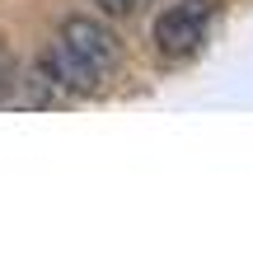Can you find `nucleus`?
Here are the masks:
<instances>
[{"label": "nucleus", "mask_w": 253, "mask_h": 253, "mask_svg": "<svg viewBox=\"0 0 253 253\" xmlns=\"http://www.w3.org/2000/svg\"><path fill=\"white\" fill-rule=\"evenodd\" d=\"M202 38H207V5H202V0H183V5L164 9L160 24H155V42H160L164 56L197 52Z\"/></svg>", "instance_id": "1"}, {"label": "nucleus", "mask_w": 253, "mask_h": 253, "mask_svg": "<svg viewBox=\"0 0 253 253\" xmlns=\"http://www.w3.org/2000/svg\"><path fill=\"white\" fill-rule=\"evenodd\" d=\"M103 80H108V75H99L89 61H80L61 38L42 52V84L56 89V94H71V99H75V94H94Z\"/></svg>", "instance_id": "2"}, {"label": "nucleus", "mask_w": 253, "mask_h": 253, "mask_svg": "<svg viewBox=\"0 0 253 253\" xmlns=\"http://www.w3.org/2000/svg\"><path fill=\"white\" fill-rule=\"evenodd\" d=\"M56 38H61L80 61H89L99 75H108L113 66H118V42H113V33L103 24H94V19H66Z\"/></svg>", "instance_id": "3"}, {"label": "nucleus", "mask_w": 253, "mask_h": 253, "mask_svg": "<svg viewBox=\"0 0 253 253\" xmlns=\"http://www.w3.org/2000/svg\"><path fill=\"white\" fill-rule=\"evenodd\" d=\"M103 9H108V14H136V9L145 5V0H99Z\"/></svg>", "instance_id": "4"}]
</instances>
